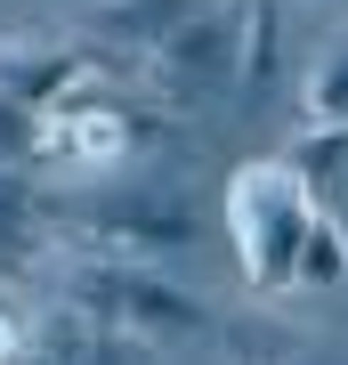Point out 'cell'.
<instances>
[{"instance_id": "1", "label": "cell", "mask_w": 348, "mask_h": 365, "mask_svg": "<svg viewBox=\"0 0 348 365\" xmlns=\"http://www.w3.org/2000/svg\"><path fill=\"white\" fill-rule=\"evenodd\" d=\"M57 292L81 300V309H97L130 349H154V357L219 341V317H211L203 300L179 292L170 276H154L146 260H130V252H73L65 276H57Z\"/></svg>"}, {"instance_id": "2", "label": "cell", "mask_w": 348, "mask_h": 365, "mask_svg": "<svg viewBox=\"0 0 348 365\" xmlns=\"http://www.w3.org/2000/svg\"><path fill=\"white\" fill-rule=\"evenodd\" d=\"M308 187L292 179L284 163H243L227 179V235H235V260H243L251 292L284 300L292 284V252H300V227H308Z\"/></svg>"}, {"instance_id": "3", "label": "cell", "mask_w": 348, "mask_h": 365, "mask_svg": "<svg viewBox=\"0 0 348 365\" xmlns=\"http://www.w3.org/2000/svg\"><path fill=\"white\" fill-rule=\"evenodd\" d=\"M227 81H235V9H179L146 41V90L170 114H194Z\"/></svg>"}, {"instance_id": "4", "label": "cell", "mask_w": 348, "mask_h": 365, "mask_svg": "<svg viewBox=\"0 0 348 365\" xmlns=\"http://www.w3.org/2000/svg\"><path fill=\"white\" fill-rule=\"evenodd\" d=\"M154 138V122L146 114H122V106H105L97 81H81L65 106H49V114L33 122V170H114L130 163L138 146Z\"/></svg>"}, {"instance_id": "5", "label": "cell", "mask_w": 348, "mask_h": 365, "mask_svg": "<svg viewBox=\"0 0 348 365\" xmlns=\"http://www.w3.org/2000/svg\"><path fill=\"white\" fill-rule=\"evenodd\" d=\"M81 81H97V49L81 41H0V90L25 98L33 114L65 106Z\"/></svg>"}, {"instance_id": "6", "label": "cell", "mask_w": 348, "mask_h": 365, "mask_svg": "<svg viewBox=\"0 0 348 365\" xmlns=\"http://www.w3.org/2000/svg\"><path fill=\"white\" fill-rule=\"evenodd\" d=\"M340 268H348V244H340V211H308V227H300V252H292V292H308V300H332L340 292Z\"/></svg>"}, {"instance_id": "7", "label": "cell", "mask_w": 348, "mask_h": 365, "mask_svg": "<svg viewBox=\"0 0 348 365\" xmlns=\"http://www.w3.org/2000/svg\"><path fill=\"white\" fill-rule=\"evenodd\" d=\"M275 163H284L300 187H308L316 211H340V122H300L292 155H275Z\"/></svg>"}, {"instance_id": "8", "label": "cell", "mask_w": 348, "mask_h": 365, "mask_svg": "<svg viewBox=\"0 0 348 365\" xmlns=\"http://www.w3.org/2000/svg\"><path fill=\"white\" fill-rule=\"evenodd\" d=\"M340 90H348V49H340V33H332L308 57V73H300V122H340Z\"/></svg>"}, {"instance_id": "9", "label": "cell", "mask_w": 348, "mask_h": 365, "mask_svg": "<svg viewBox=\"0 0 348 365\" xmlns=\"http://www.w3.org/2000/svg\"><path fill=\"white\" fill-rule=\"evenodd\" d=\"M33 106L25 98H9V90H0V163H16V170H25V155H33Z\"/></svg>"}, {"instance_id": "10", "label": "cell", "mask_w": 348, "mask_h": 365, "mask_svg": "<svg viewBox=\"0 0 348 365\" xmlns=\"http://www.w3.org/2000/svg\"><path fill=\"white\" fill-rule=\"evenodd\" d=\"M16 349H25V325H16L9 309H0V357H16Z\"/></svg>"}]
</instances>
